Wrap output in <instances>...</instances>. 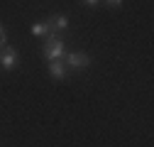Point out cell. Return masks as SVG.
Wrapping results in <instances>:
<instances>
[{
  "label": "cell",
  "mask_w": 154,
  "mask_h": 147,
  "mask_svg": "<svg viewBox=\"0 0 154 147\" xmlns=\"http://www.w3.org/2000/svg\"><path fill=\"white\" fill-rule=\"evenodd\" d=\"M66 66L69 69H88V64H91V57H88V54L86 52H66Z\"/></svg>",
  "instance_id": "obj_2"
},
{
  "label": "cell",
  "mask_w": 154,
  "mask_h": 147,
  "mask_svg": "<svg viewBox=\"0 0 154 147\" xmlns=\"http://www.w3.org/2000/svg\"><path fill=\"white\" fill-rule=\"evenodd\" d=\"M49 76L56 79V81H64L69 76V66L61 61V59H56V61H49Z\"/></svg>",
  "instance_id": "obj_4"
},
{
  "label": "cell",
  "mask_w": 154,
  "mask_h": 147,
  "mask_svg": "<svg viewBox=\"0 0 154 147\" xmlns=\"http://www.w3.org/2000/svg\"><path fill=\"white\" fill-rule=\"evenodd\" d=\"M5 42H8V30L0 25V49H5Z\"/></svg>",
  "instance_id": "obj_7"
},
{
  "label": "cell",
  "mask_w": 154,
  "mask_h": 147,
  "mask_svg": "<svg viewBox=\"0 0 154 147\" xmlns=\"http://www.w3.org/2000/svg\"><path fill=\"white\" fill-rule=\"evenodd\" d=\"M105 3H108L110 8H120V5H122V0H105Z\"/></svg>",
  "instance_id": "obj_8"
},
{
  "label": "cell",
  "mask_w": 154,
  "mask_h": 147,
  "mask_svg": "<svg viewBox=\"0 0 154 147\" xmlns=\"http://www.w3.org/2000/svg\"><path fill=\"white\" fill-rule=\"evenodd\" d=\"M32 34H34V37H54V34H51V27H49L47 22H37V25H32Z\"/></svg>",
  "instance_id": "obj_6"
},
{
  "label": "cell",
  "mask_w": 154,
  "mask_h": 147,
  "mask_svg": "<svg viewBox=\"0 0 154 147\" xmlns=\"http://www.w3.org/2000/svg\"><path fill=\"white\" fill-rule=\"evenodd\" d=\"M15 64H17V49H15V47L0 49V66H3L5 71H12Z\"/></svg>",
  "instance_id": "obj_3"
},
{
  "label": "cell",
  "mask_w": 154,
  "mask_h": 147,
  "mask_svg": "<svg viewBox=\"0 0 154 147\" xmlns=\"http://www.w3.org/2000/svg\"><path fill=\"white\" fill-rule=\"evenodd\" d=\"M83 3H86V5H91V8H95V5L100 3V0H83Z\"/></svg>",
  "instance_id": "obj_9"
},
{
  "label": "cell",
  "mask_w": 154,
  "mask_h": 147,
  "mask_svg": "<svg viewBox=\"0 0 154 147\" xmlns=\"http://www.w3.org/2000/svg\"><path fill=\"white\" fill-rule=\"evenodd\" d=\"M47 25L51 27V34H61L69 27V17L66 15H51L49 20H47Z\"/></svg>",
  "instance_id": "obj_5"
},
{
  "label": "cell",
  "mask_w": 154,
  "mask_h": 147,
  "mask_svg": "<svg viewBox=\"0 0 154 147\" xmlns=\"http://www.w3.org/2000/svg\"><path fill=\"white\" fill-rule=\"evenodd\" d=\"M42 57L47 61H56V59H64L66 57V44L61 39H56V37H49L44 49H42Z\"/></svg>",
  "instance_id": "obj_1"
}]
</instances>
